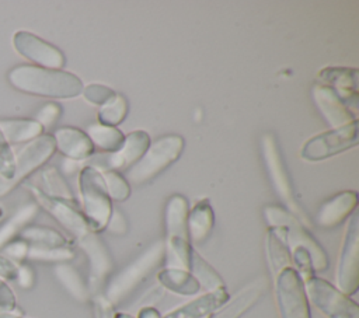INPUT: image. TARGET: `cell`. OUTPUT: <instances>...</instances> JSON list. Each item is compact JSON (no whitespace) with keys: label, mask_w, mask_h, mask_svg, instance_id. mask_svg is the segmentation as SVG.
<instances>
[{"label":"cell","mask_w":359,"mask_h":318,"mask_svg":"<svg viewBox=\"0 0 359 318\" xmlns=\"http://www.w3.org/2000/svg\"><path fill=\"white\" fill-rule=\"evenodd\" d=\"M7 80L20 92L45 98H74L83 91V83L76 74L35 64L13 67Z\"/></svg>","instance_id":"6da1fadb"},{"label":"cell","mask_w":359,"mask_h":318,"mask_svg":"<svg viewBox=\"0 0 359 318\" xmlns=\"http://www.w3.org/2000/svg\"><path fill=\"white\" fill-rule=\"evenodd\" d=\"M188 200L182 195H172L165 203L164 259L167 268L189 269V258L194 248L188 235Z\"/></svg>","instance_id":"7a4b0ae2"},{"label":"cell","mask_w":359,"mask_h":318,"mask_svg":"<svg viewBox=\"0 0 359 318\" xmlns=\"http://www.w3.org/2000/svg\"><path fill=\"white\" fill-rule=\"evenodd\" d=\"M184 146L185 141L180 134L158 137L150 143L142 158L126 170V181L136 186L151 181L180 158Z\"/></svg>","instance_id":"3957f363"},{"label":"cell","mask_w":359,"mask_h":318,"mask_svg":"<svg viewBox=\"0 0 359 318\" xmlns=\"http://www.w3.org/2000/svg\"><path fill=\"white\" fill-rule=\"evenodd\" d=\"M164 262V242L157 241L150 245L137 259L129 263L118 275H115L107 289L104 297L112 305L119 304L129 296L142 282H144Z\"/></svg>","instance_id":"277c9868"},{"label":"cell","mask_w":359,"mask_h":318,"mask_svg":"<svg viewBox=\"0 0 359 318\" xmlns=\"http://www.w3.org/2000/svg\"><path fill=\"white\" fill-rule=\"evenodd\" d=\"M79 188L83 214L90 230L94 233L105 230L112 214V205L101 171L91 165H84L79 174Z\"/></svg>","instance_id":"5b68a950"},{"label":"cell","mask_w":359,"mask_h":318,"mask_svg":"<svg viewBox=\"0 0 359 318\" xmlns=\"http://www.w3.org/2000/svg\"><path fill=\"white\" fill-rule=\"evenodd\" d=\"M264 217L269 227H282L285 230L289 251L294 247H303L309 251L314 272H324L328 268V256L324 248L310 234L304 224H302V220L279 206H266L264 209Z\"/></svg>","instance_id":"8992f818"},{"label":"cell","mask_w":359,"mask_h":318,"mask_svg":"<svg viewBox=\"0 0 359 318\" xmlns=\"http://www.w3.org/2000/svg\"><path fill=\"white\" fill-rule=\"evenodd\" d=\"M56 150L52 134H41L35 140L24 146L15 155V170L11 179L0 178V198L11 193L29 175L36 172Z\"/></svg>","instance_id":"52a82bcc"},{"label":"cell","mask_w":359,"mask_h":318,"mask_svg":"<svg viewBox=\"0 0 359 318\" xmlns=\"http://www.w3.org/2000/svg\"><path fill=\"white\" fill-rule=\"evenodd\" d=\"M304 290L311 303L328 318H359L358 304L330 282L313 276L304 280Z\"/></svg>","instance_id":"ba28073f"},{"label":"cell","mask_w":359,"mask_h":318,"mask_svg":"<svg viewBox=\"0 0 359 318\" xmlns=\"http://www.w3.org/2000/svg\"><path fill=\"white\" fill-rule=\"evenodd\" d=\"M275 296L280 318H311L304 282L293 266L275 276Z\"/></svg>","instance_id":"9c48e42d"},{"label":"cell","mask_w":359,"mask_h":318,"mask_svg":"<svg viewBox=\"0 0 359 318\" xmlns=\"http://www.w3.org/2000/svg\"><path fill=\"white\" fill-rule=\"evenodd\" d=\"M358 139V119H355L309 139L300 150V157L307 161H321L355 147Z\"/></svg>","instance_id":"30bf717a"},{"label":"cell","mask_w":359,"mask_h":318,"mask_svg":"<svg viewBox=\"0 0 359 318\" xmlns=\"http://www.w3.org/2000/svg\"><path fill=\"white\" fill-rule=\"evenodd\" d=\"M338 289L352 296L359 286V214L355 210L351 214L337 266Z\"/></svg>","instance_id":"8fae6325"},{"label":"cell","mask_w":359,"mask_h":318,"mask_svg":"<svg viewBox=\"0 0 359 318\" xmlns=\"http://www.w3.org/2000/svg\"><path fill=\"white\" fill-rule=\"evenodd\" d=\"M261 147H262V155L265 161V167L268 170L269 178L272 181V185L276 191V193L280 196L283 203L287 206L289 212L296 216L297 219L303 216V212L300 210L297 202L293 196V189L290 185L289 175L286 172V168L282 163V157L279 154L276 141L271 133H265L261 139ZM304 217V216H303Z\"/></svg>","instance_id":"7c38bea8"},{"label":"cell","mask_w":359,"mask_h":318,"mask_svg":"<svg viewBox=\"0 0 359 318\" xmlns=\"http://www.w3.org/2000/svg\"><path fill=\"white\" fill-rule=\"evenodd\" d=\"M149 146L150 136L144 130H135L125 136L122 146L116 151L97 155L88 165L100 171H126L142 158Z\"/></svg>","instance_id":"4fadbf2b"},{"label":"cell","mask_w":359,"mask_h":318,"mask_svg":"<svg viewBox=\"0 0 359 318\" xmlns=\"http://www.w3.org/2000/svg\"><path fill=\"white\" fill-rule=\"evenodd\" d=\"M29 191L34 195L36 203L45 209L76 240L91 231L83 212L79 210L76 202L48 196L34 185H29Z\"/></svg>","instance_id":"5bb4252c"},{"label":"cell","mask_w":359,"mask_h":318,"mask_svg":"<svg viewBox=\"0 0 359 318\" xmlns=\"http://www.w3.org/2000/svg\"><path fill=\"white\" fill-rule=\"evenodd\" d=\"M13 46L18 55L39 67L62 70L66 63V57L59 48L28 31H17L13 35Z\"/></svg>","instance_id":"9a60e30c"},{"label":"cell","mask_w":359,"mask_h":318,"mask_svg":"<svg viewBox=\"0 0 359 318\" xmlns=\"http://www.w3.org/2000/svg\"><path fill=\"white\" fill-rule=\"evenodd\" d=\"M90 266V290H97L112 270V258L97 233L90 231L77 240Z\"/></svg>","instance_id":"2e32d148"},{"label":"cell","mask_w":359,"mask_h":318,"mask_svg":"<svg viewBox=\"0 0 359 318\" xmlns=\"http://www.w3.org/2000/svg\"><path fill=\"white\" fill-rule=\"evenodd\" d=\"M317 80L320 84L331 87L345 105L352 111H358V87L359 70L352 67H325L320 70Z\"/></svg>","instance_id":"e0dca14e"},{"label":"cell","mask_w":359,"mask_h":318,"mask_svg":"<svg viewBox=\"0 0 359 318\" xmlns=\"http://www.w3.org/2000/svg\"><path fill=\"white\" fill-rule=\"evenodd\" d=\"M266 287V277L255 279L243 290H240L233 298L229 297L223 305H220L209 315V318H241L264 296Z\"/></svg>","instance_id":"ac0fdd59"},{"label":"cell","mask_w":359,"mask_h":318,"mask_svg":"<svg viewBox=\"0 0 359 318\" xmlns=\"http://www.w3.org/2000/svg\"><path fill=\"white\" fill-rule=\"evenodd\" d=\"M313 99L332 127L344 126L356 119L355 113L351 112L339 95L328 85L316 84L313 87Z\"/></svg>","instance_id":"d6986e66"},{"label":"cell","mask_w":359,"mask_h":318,"mask_svg":"<svg viewBox=\"0 0 359 318\" xmlns=\"http://www.w3.org/2000/svg\"><path fill=\"white\" fill-rule=\"evenodd\" d=\"M358 193L355 191H342L328 200H325L317 214L316 223L323 228H332L339 226L346 217L356 210Z\"/></svg>","instance_id":"ffe728a7"},{"label":"cell","mask_w":359,"mask_h":318,"mask_svg":"<svg viewBox=\"0 0 359 318\" xmlns=\"http://www.w3.org/2000/svg\"><path fill=\"white\" fill-rule=\"evenodd\" d=\"M55 139L56 150H59L67 160L80 161L87 160L94 154V144L87 133L73 126H63L52 134Z\"/></svg>","instance_id":"44dd1931"},{"label":"cell","mask_w":359,"mask_h":318,"mask_svg":"<svg viewBox=\"0 0 359 318\" xmlns=\"http://www.w3.org/2000/svg\"><path fill=\"white\" fill-rule=\"evenodd\" d=\"M229 298L226 287L208 291L206 294L194 298L192 301L172 310L161 318H203L216 311Z\"/></svg>","instance_id":"7402d4cb"},{"label":"cell","mask_w":359,"mask_h":318,"mask_svg":"<svg viewBox=\"0 0 359 318\" xmlns=\"http://www.w3.org/2000/svg\"><path fill=\"white\" fill-rule=\"evenodd\" d=\"M188 235L194 244H202L210 235L215 226V213L208 199L199 200L188 212Z\"/></svg>","instance_id":"603a6c76"},{"label":"cell","mask_w":359,"mask_h":318,"mask_svg":"<svg viewBox=\"0 0 359 318\" xmlns=\"http://www.w3.org/2000/svg\"><path fill=\"white\" fill-rule=\"evenodd\" d=\"M0 129L8 144L29 143L43 134V127L39 122L25 118L0 119Z\"/></svg>","instance_id":"cb8c5ba5"},{"label":"cell","mask_w":359,"mask_h":318,"mask_svg":"<svg viewBox=\"0 0 359 318\" xmlns=\"http://www.w3.org/2000/svg\"><path fill=\"white\" fill-rule=\"evenodd\" d=\"M266 249L269 266L275 276L282 269L292 265L290 251L287 248L285 230L282 227H269L266 234Z\"/></svg>","instance_id":"d4e9b609"},{"label":"cell","mask_w":359,"mask_h":318,"mask_svg":"<svg viewBox=\"0 0 359 318\" xmlns=\"http://www.w3.org/2000/svg\"><path fill=\"white\" fill-rule=\"evenodd\" d=\"M157 279L160 284L181 296H194L201 290L199 283L196 279L189 273V270L178 269V268H164L158 272Z\"/></svg>","instance_id":"484cf974"},{"label":"cell","mask_w":359,"mask_h":318,"mask_svg":"<svg viewBox=\"0 0 359 318\" xmlns=\"http://www.w3.org/2000/svg\"><path fill=\"white\" fill-rule=\"evenodd\" d=\"M17 238L27 242L29 247L39 248H63L70 247L69 241L57 230L46 226H27L24 227Z\"/></svg>","instance_id":"4316f807"},{"label":"cell","mask_w":359,"mask_h":318,"mask_svg":"<svg viewBox=\"0 0 359 318\" xmlns=\"http://www.w3.org/2000/svg\"><path fill=\"white\" fill-rule=\"evenodd\" d=\"M36 181H38L36 184H31V185L38 188L45 195L57 198V199H65L69 202H76L67 182L55 167H46L41 170Z\"/></svg>","instance_id":"83f0119b"},{"label":"cell","mask_w":359,"mask_h":318,"mask_svg":"<svg viewBox=\"0 0 359 318\" xmlns=\"http://www.w3.org/2000/svg\"><path fill=\"white\" fill-rule=\"evenodd\" d=\"M188 270L196 279L199 286L208 291L224 287V282L220 275L195 249L191 252Z\"/></svg>","instance_id":"f1b7e54d"},{"label":"cell","mask_w":359,"mask_h":318,"mask_svg":"<svg viewBox=\"0 0 359 318\" xmlns=\"http://www.w3.org/2000/svg\"><path fill=\"white\" fill-rule=\"evenodd\" d=\"M86 133L90 137L94 147H98L100 150L107 153L116 151L125 140L123 133L118 127L107 126L102 123L90 125Z\"/></svg>","instance_id":"f546056e"},{"label":"cell","mask_w":359,"mask_h":318,"mask_svg":"<svg viewBox=\"0 0 359 318\" xmlns=\"http://www.w3.org/2000/svg\"><path fill=\"white\" fill-rule=\"evenodd\" d=\"M38 206L36 205H27L21 207L17 213H14L7 221L0 226V249L14 240L18 233L29 224V221L36 216Z\"/></svg>","instance_id":"4dcf8cb0"},{"label":"cell","mask_w":359,"mask_h":318,"mask_svg":"<svg viewBox=\"0 0 359 318\" xmlns=\"http://www.w3.org/2000/svg\"><path fill=\"white\" fill-rule=\"evenodd\" d=\"M55 275L59 279V282L63 284V287L76 298L80 301H84L90 296L88 286L83 282L79 272L67 265V263H59L55 268Z\"/></svg>","instance_id":"1f68e13d"},{"label":"cell","mask_w":359,"mask_h":318,"mask_svg":"<svg viewBox=\"0 0 359 318\" xmlns=\"http://www.w3.org/2000/svg\"><path fill=\"white\" fill-rule=\"evenodd\" d=\"M128 108V99L121 94H115L108 102L101 105L98 111V120L102 125L116 127L121 122L125 120Z\"/></svg>","instance_id":"d6a6232c"},{"label":"cell","mask_w":359,"mask_h":318,"mask_svg":"<svg viewBox=\"0 0 359 318\" xmlns=\"http://www.w3.org/2000/svg\"><path fill=\"white\" fill-rule=\"evenodd\" d=\"M74 258V252L70 247L63 248H39L29 247L27 251L25 261H38V262H56L65 263Z\"/></svg>","instance_id":"836d02e7"},{"label":"cell","mask_w":359,"mask_h":318,"mask_svg":"<svg viewBox=\"0 0 359 318\" xmlns=\"http://www.w3.org/2000/svg\"><path fill=\"white\" fill-rule=\"evenodd\" d=\"M109 199L123 202L130 196V185L118 171H101Z\"/></svg>","instance_id":"e575fe53"},{"label":"cell","mask_w":359,"mask_h":318,"mask_svg":"<svg viewBox=\"0 0 359 318\" xmlns=\"http://www.w3.org/2000/svg\"><path fill=\"white\" fill-rule=\"evenodd\" d=\"M290 261L294 265V270L299 273L302 280H307L314 276L313 262L309 251L303 247H294L290 249Z\"/></svg>","instance_id":"d590c367"},{"label":"cell","mask_w":359,"mask_h":318,"mask_svg":"<svg viewBox=\"0 0 359 318\" xmlns=\"http://www.w3.org/2000/svg\"><path fill=\"white\" fill-rule=\"evenodd\" d=\"M15 170V154L0 129V178L11 179Z\"/></svg>","instance_id":"8d00e7d4"},{"label":"cell","mask_w":359,"mask_h":318,"mask_svg":"<svg viewBox=\"0 0 359 318\" xmlns=\"http://www.w3.org/2000/svg\"><path fill=\"white\" fill-rule=\"evenodd\" d=\"M81 92L88 102L97 104V105H104L116 94L112 88H109L104 84H88V85L83 87Z\"/></svg>","instance_id":"74e56055"},{"label":"cell","mask_w":359,"mask_h":318,"mask_svg":"<svg viewBox=\"0 0 359 318\" xmlns=\"http://www.w3.org/2000/svg\"><path fill=\"white\" fill-rule=\"evenodd\" d=\"M62 113V106L56 102H48L45 104L36 113V118L35 120L39 122L42 125V127H48V126H52L60 116Z\"/></svg>","instance_id":"f35d334b"},{"label":"cell","mask_w":359,"mask_h":318,"mask_svg":"<svg viewBox=\"0 0 359 318\" xmlns=\"http://www.w3.org/2000/svg\"><path fill=\"white\" fill-rule=\"evenodd\" d=\"M17 298L14 291L6 283V280L0 279V312H17Z\"/></svg>","instance_id":"ab89813d"},{"label":"cell","mask_w":359,"mask_h":318,"mask_svg":"<svg viewBox=\"0 0 359 318\" xmlns=\"http://www.w3.org/2000/svg\"><path fill=\"white\" fill-rule=\"evenodd\" d=\"M111 234H116V235H121V234H125L126 233V228H128V224H126V219L122 213H119L118 210H112V214L108 220V224L105 227Z\"/></svg>","instance_id":"60d3db41"},{"label":"cell","mask_w":359,"mask_h":318,"mask_svg":"<svg viewBox=\"0 0 359 318\" xmlns=\"http://www.w3.org/2000/svg\"><path fill=\"white\" fill-rule=\"evenodd\" d=\"M94 315L95 318H115L114 305L104 296H97L94 298Z\"/></svg>","instance_id":"b9f144b4"},{"label":"cell","mask_w":359,"mask_h":318,"mask_svg":"<svg viewBox=\"0 0 359 318\" xmlns=\"http://www.w3.org/2000/svg\"><path fill=\"white\" fill-rule=\"evenodd\" d=\"M22 289H31L35 283V273L32 270L31 266L25 265V263H20L18 266V275H17V280H15Z\"/></svg>","instance_id":"7bdbcfd3"},{"label":"cell","mask_w":359,"mask_h":318,"mask_svg":"<svg viewBox=\"0 0 359 318\" xmlns=\"http://www.w3.org/2000/svg\"><path fill=\"white\" fill-rule=\"evenodd\" d=\"M136 318H161V315H160V312L154 307L144 305L143 308L139 310Z\"/></svg>","instance_id":"ee69618b"},{"label":"cell","mask_w":359,"mask_h":318,"mask_svg":"<svg viewBox=\"0 0 359 318\" xmlns=\"http://www.w3.org/2000/svg\"><path fill=\"white\" fill-rule=\"evenodd\" d=\"M0 318H27L18 312H0Z\"/></svg>","instance_id":"f6af8a7d"},{"label":"cell","mask_w":359,"mask_h":318,"mask_svg":"<svg viewBox=\"0 0 359 318\" xmlns=\"http://www.w3.org/2000/svg\"><path fill=\"white\" fill-rule=\"evenodd\" d=\"M115 318H135L126 312H115Z\"/></svg>","instance_id":"bcb514c9"},{"label":"cell","mask_w":359,"mask_h":318,"mask_svg":"<svg viewBox=\"0 0 359 318\" xmlns=\"http://www.w3.org/2000/svg\"><path fill=\"white\" fill-rule=\"evenodd\" d=\"M3 214H4V210H3V207H0V219L3 217Z\"/></svg>","instance_id":"7dc6e473"}]
</instances>
